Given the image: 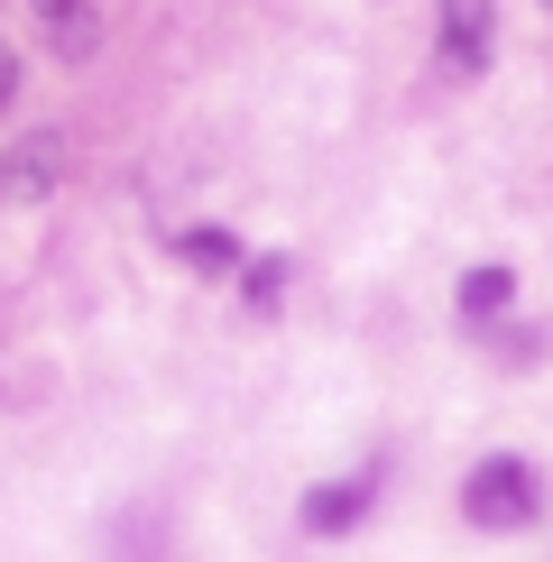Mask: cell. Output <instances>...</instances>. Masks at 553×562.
Instances as JSON below:
<instances>
[{"label": "cell", "mask_w": 553, "mask_h": 562, "mask_svg": "<svg viewBox=\"0 0 553 562\" xmlns=\"http://www.w3.org/2000/svg\"><path fill=\"white\" fill-rule=\"evenodd\" d=\"M535 507H544V480L526 471L517 452H489L471 471V488H461V517H471L479 535H517V526H535Z\"/></svg>", "instance_id": "obj_1"}, {"label": "cell", "mask_w": 553, "mask_h": 562, "mask_svg": "<svg viewBox=\"0 0 553 562\" xmlns=\"http://www.w3.org/2000/svg\"><path fill=\"white\" fill-rule=\"evenodd\" d=\"M56 184H65V138L56 130L10 138V157H0V203H46Z\"/></svg>", "instance_id": "obj_2"}, {"label": "cell", "mask_w": 553, "mask_h": 562, "mask_svg": "<svg viewBox=\"0 0 553 562\" xmlns=\"http://www.w3.org/2000/svg\"><path fill=\"white\" fill-rule=\"evenodd\" d=\"M489 46H498L489 0H443V65H452V75H479V65H489Z\"/></svg>", "instance_id": "obj_3"}, {"label": "cell", "mask_w": 553, "mask_h": 562, "mask_svg": "<svg viewBox=\"0 0 553 562\" xmlns=\"http://www.w3.org/2000/svg\"><path fill=\"white\" fill-rule=\"evenodd\" d=\"M369 507H379V480H323L295 517H305V535H351Z\"/></svg>", "instance_id": "obj_4"}, {"label": "cell", "mask_w": 553, "mask_h": 562, "mask_svg": "<svg viewBox=\"0 0 553 562\" xmlns=\"http://www.w3.org/2000/svg\"><path fill=\"white\" fill-rule=\"evenodd\" d=\"M176 259L203 268V277H230L240 268V240H230V231H176Z\"/></svg>", "instance_id": "obj_5"}, {"label": "cell", "mask_w": 553, "mask_h": 562, "mask_svg": "<svg viewBox=\"0 0 553 562\" xmlns=\"http://www.w3.org/2000/svg\"><path fill=\"white\" fill-rule=\"evenodd\" d=\"M507 304V268H479L471 286H461V314H498Z\"/></svg>", "instance_id": "obj_6"}, {"label": "cell", "mask_w": 553, "mask_h": 562, "mask_svg": "<svg viewBox=\"0 0 553 562\" xmlns=\"http://www.w3.org/2000/svg\"><path fill=\"white\" fill-rule=\"evenodd\" d=\"M276 286H286V259H249V304H276Z\"/></svg>", "instance_id": "obj_7"}, {"label": "cell", "mask_w": 553, "mask_h": 562, "mask_svg": "<svg viewBox=\"0 0 553 562\" xmlns=\"http://www.w3.org/2000/svg\"><path fill=\"white\" fill-rule=\"evenodd\" d=\"M29 10L46 19V29H56V19H83V10H92V0H29Z\"/></svg>", "instance_id": "obj_8"}, {"label": "cell", "mask_w": 553, "mask_h": 562, "mask_svg": "<svg viewBox=\"0 0 553 562\" xmlns=\"http://www.w3.org/2000/svg\"><path fill=\"white\" fill-rule=\"evenodd\" d=\"M10 102H19V56L0 46V111H10Z\"/></svg>", "instance_id": "obj_9"}, {"label": "cell", "mask_w": 553, "mask_h": 562, "mask_svg": "<svg viewBox=\"0 0 553 562\" xmlns=\"http://www.w3.org/2000/svg\"><path fill=\"white\" fill-rule=\"evenodd\" d=\"M544 10H553V0H544Z\"/></svg>", "instance_id": "obj_10"}]
</instances>
